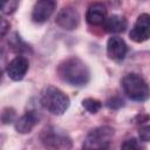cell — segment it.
Masks as SVG:
<instances>
[{"label": "cell", "instance_id": "4fadbf2b", "mask_svg": "<svg viewBox=\"0 0 150 150\" xmlns=\"http://www.w3.org/2000/svg\"><path fill=\"white\" fill-rule=\"evenodd\" d=\"M104 28L109 33H122L125 30L128 22L124 16L120 14H112L104 21Z\"/></svg>", "mask_w": 150, "mask_h": 150}, {"label": "cell", "instance_id": "3957f363", "mask_svg": "<svg viewBox=\"0 0 150 150\" xmlns=\"http://www.w3.org/2000/svg\"><path fill=\"white\" fill-rule=\"evenodd\" d=\"M122 87L125 95L137 102H142L149 98L150 88L148 83L137 74H128L122 80Z\"/></svg>", "mask_w": 150, "mask_h": 150}, {"label": "cell", "instance_id": "5bb4252c", "mask_svg": "<svg viewBox=\"0 0 150 150\" xmlns=\"http://www.w3.org/2000/svg\"><path fill=\"white\" fill-rule=\"evenodd\" d=\"M82 107H83L86 110H88L90 114H96V112L101 109L102 103H101L98 100H96V98L88 97V98H84V100L82 101Z\"/></svg>", "mask_w": 150, "mask_h": 150}, {"label": "cell", "instance_id": "8fae6325", "mask_svg": "<svg viewBox=\"0 0 150 150\" xmlns=\"http://www.w3.org/2000/svg\"><path fill=\"white\" fill-rule=\"evenodd\" d=\"M107 19V9L102 4H93L89 6L86 13V20L93 26L104 23Z\"/></svg>", "mask_w": 150, "mask_h": 150}, {"label": "cell", "instance_id": "ac0fdd59", "mask_svg": "<svg viewBox=\"0 0 150 150\" xmlns=\"http://www.w3.org/2000/svg\"><path fill=\"white\" fill-rule=\"evenodd\" d=\"M121 148H123V149H138L139 145L137 144V141L135 138H131V139H127L121 145Z\"/></svg>", "mask_w": 150, "mask_h": 150}, {"label": "cell", "instance_id": "7a4b0ae2", "mask_svg": "<svg viewBox=\"0 0 150 150\" xmlns=\"http://www.w3.org/2000/svg\"><path fill=\"white\" fill-rule=\"evenodd\" d=\"M40 102L42 107L53 115H62L69 107V97L59 88L48 86L43 88Z\"/></svg>", "mask_w": 150, "mask_h": 150}, {"label": "cell", "instance_id": "9a60e30c", "mask_svg": "<svg viewBox=\"0 0 150 150\" xmlns=\"http://www.w3.org/2000/svg\"><path fill=\"white\" fill-rule=\"evenodd\" d=\"M1 1V12L4 14H12L19 5V0H0Z\"/></svg>", "mask_w": 150, "mask_h": 150}, {"label": "cell", "instance_id": "e0dca14e", "mask_svg": "<svg viewBox=\"0 0 150 150\" xmlns=\"http://www.w3.org/2000/svg\"><path fill=\"white\" fill-rule=\"evenodd\" d=\"M107 105L109 108H112V109H117V108H121L123 105V101L117 98V97H114V98H110L108 102H107Z\"/></svg>", "mask_w": 150, "mask_h": 150}, {"label": "cell", "instance_id": "d6986e66", "mask_svg": "<svg viewBox=\"0 0 150 150\" xmlns=\"http://www.w3.org/2000/svg\"><path fill=\"white\" fill-rule=\"evenodd\" d=\"M7 26H9V25H8V23H7V22H6V21L2 19V20H1V35H5L6 29H7V28H6Z\"/></svg>", "mask_w": 150, "mask_h": 150}, {"label": "cell", "instance_id": "30bf717a", "mask_svg": "<svg viewBox=\"0 0 150 150\" xmlns=\"http://www.w3.org/2000/svg\"><path fill=\"white\" fill-rule=\"evenodd\" d=\"M128 47L124 40L120 36H111L107 43V54L114 61H121L127 54Z\"/></svg>", "mask_w": 150, "mask_h": 150}, {"label": "cell", "instance_id": "277c9868", "mask_svg": "<svg viewBox=\"0 0 150 150\" xmlns=\"http://www.w3.org/2000/svg\"><path fill=\"white\" fill-rule=\"evenodd\" d=\"M114 129L108 125L98 127L91 130L83 142V148L88 150L93 149H105L111 143L114 137Z\"/></svg>", "mask_w": 150, "mask_h": 150}, {"label": "cell", "instance_id": "9c48e42d", "mask_svg": "<svg viewBox=\"0 0 150 150\" xmlns=\"http://www.w3.org/2000/svg\"><path fill=\"white\" fill-rule=\"evenodd\" d=\"M29 62L25 56H15L6 67V73L13 81H20L23 79L28 70Z\"/></svg>", "mask_w": 150, "mask_h": 150}, {"label": "cell", "instance_id": "7c38bea8", "mask_svg": "<svg viewBox=\"0 0 150 150\" xmlns=\"http://www.w3.org/2000/svg\"><path fill=\"white\" fill-rule=\"evenodd\" d=\"M38 122H39V115L35 111H28L15 122V130L20 134L30 132V130L36 125Z\"/></svg>", "mask_w": 150, "mask_h": 150}, {"label": "cell", "instance_id": "6da1fadb", "mask_svg": "<svg viewBox=\"0 0 150 150\" xmlns=\"http://www.w3.org/2000/svg\"><path fill=\"white\" fill-rule=\"evenodd\" d=\"M60 77L71 86H84L88 83L90 73L86 63L79 57H68L59 66Z\"/></svg>", "mask_w": 150, "mask_h": 150}, {"label": "cell", "instance_id": "2e32d148", "mask_svg": "<svg viewBox=\"0 0 150 150\" xmlns=\"http://www.w3.org/2000/svg\"><path fill=\"white\" fill-rule=\"evenodd\" d=\"M138 136L139 139L143 142H150V125H145L142 127L138 131Z\"/></svg>", "mask_w": 150, "mask_h": 150}, {"label": "cell", "instance_id": "52a82bcc", "mask_svg": "<svg viewBox=\"0 0 150 150\" xmlns=\"http://www.w3.org/2000/svg\"><path fill=\"white\" fill-rule=\"evenodd\" d=\"M55 7V0H38L32 11V20L36 23L46 22L54 13Z\"/></svg>", "mask_w": 150, "mask_h": 150}, {"label": "cell", "instance_id": "8992f818", "mask_svg": "<svg viewBox=\"0 0 150 150\" xmlns=\"http://www.w3.org/2000/svg\"><path fill=\"white\" fill-rule=\"evenodd\" d=\"M129 36L135 42H144L150 39V14L143 13L138 15L134 27L131 28Z\"/></svg>", "mask_w": 150, "mask_h": 150}, {"label": "cell", "instance_id": "ba28073f", "mask_svg": "<svg viewBox=\"0 0 150 150\" xmlns=\"http://www.w3.org/2000/svg\"><path fill=\"white\" fill-rule=\"evenodd\" d=\"M55 22L66 30L75 29L80 23V15L79 12L73 7H64L62 8L59 14L56 15Z\"/></svg>", "mask_w": 150, "mask_h": 150}, {"label": "cell", "instance_id": "5b68a950", "mask_svg": "<svg viewBox=\"0 0 150 150\" xmlns=\"http://www.w3.org/2000/svg\"><path fill=\"white\" fill-rule=\"evenodd\" d=\"M41 141L47 148L52 149H67L71 146L70 138L62 131L55 128H48L41 134Z\"/></svg>", "mask_w": 150, "mask_h": 150}]
</instances>
